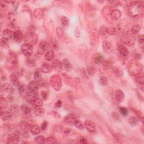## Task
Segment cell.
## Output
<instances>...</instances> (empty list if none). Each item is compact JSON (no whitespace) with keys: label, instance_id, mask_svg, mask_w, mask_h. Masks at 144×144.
<instances>
[{"label":"cell","instance_id":"obj_43","mask_svg":"<svg viewBox=\"0 0 144 144\" xmlns=\"http://www.w3.org/2000/svg\"><path fill=\"white\" fill-rule=\"evenodd\" d=\"M27 89V86L24 84H20L19 86L18 87V90H19V94H23Z\"/></svg>","mask_w":144,"mask_h":144},{"label":"cell","instance_id":"obj_17","mask_svg":"<svg viewBox=\"0 0 144 144\" xmlns=\"http://www.w3.org/2000/svg\"><path fill=\"white\" fill-rule=\"evenodd\" d=\"M12 114L10 113V111L8 110H1V119L4 120H10L12 117Z\"/></svg>","mask_w":144,"mask_h":144},{"label":"cell","instance_id":"obj_18","mask_svg":"<svg viewBox=\"0 0 144 144\" xmlns=\"http://www.w3.org/2000/svg\"><path fill=\"white\" fill-rule=\"evenodd\" d=\"M62 66L64 68L66 71H71L72 68V65L71 64V61H70L68 59L65 58L62 61Z\"/></svg>","mask_w":144,"mask_h":144},{"label":"cell","instance_id":"obj_2","mask_svg":"<svg viewBox=\"0 0 144 144\" xmlns=\"http://www.w3.org/2000/svg\"><path fill=\"white\" fill-rule=\"evenodd\" d=\"M142 70V65L136 60H132L128 64V71L132 76H136L140 74Z\"/></svg>","mask_w":144,"mask_h":144},{"label":"cell","instance_id":"obj_56","mask_svg":"<svg viewBox=\"0 0 144 144\" xmlns=\"http://www.w3.org/2000/svg\"><path fill=\"white\" fill-rule=\"evenodd\" d=\"M104 64V66L105 67V68H109L110 67H111L112 66V63L108 61H105Z\"/></svg>","mask_w":144,"mask_h":144},{"label":"cell","instance_id":"obj_34","mask_svg":"<svg viewBox=\"0 0 144 144\" xmlns=\"http://www.w3.org/2000/svg\"><path fill=\"white\" fill-rule=\"evenodd\" d=\"M113 72L114 74L117 77H122L123 76V71L119 67H114L113 68Z\"/></svg>","mask_w":144,"mask_h":144},{"label":"cell","instance_id":"obj_30","mask_svg":"<svg viewBox=\"0 0 144 144\" xmlns=\"http://www.w3.org/2000/svg\"><path fill=\"white\" fill-rule=\"evenodd\" d=\"M2 35H3V38L7 41H9L11 38V37H13V34L11 32L10 30H9V29H5V30L3 31Z\"/></svg>","mask_w":144,"mask_h":144},{"label":"cell","instance_id":"obj_28","mask_svg":"<svg viewBox=\"0 0 144 144\" xmlns=\"http://www.w3.org/2000/svg\"><path fill=\"white\" fill-rule=\"evenodd\" d=\"M34 113L36 116L42 117L44 114V109L42 106L34 107Z\"/></svg>","mask_w":144,"mask_h":144},{"label":"cell","instance_id":"obj_55","mask_svg":"<svg viewBox=\"0 0 144 144\" xmlns=\"http://www.w3.org/2000/svg\"><path fill=\"white\" fill-rule=\"evenodd\" d=\"M62 106V102L61 100H58L57 101V102L55 103V108H60V107H61Z\"/></svg>","mask_w":144,"mask_h":144},{"label":"cell","instance_id":"obj_36","mask_svg":"<svg viewBox=\"0 0 144 144\" xmlns=\"http://www.w3.org/2000/svg\"><path fill=\"white\" fill-rule=\"evenodd\" d=\"M46 139H45V137H44L43 136H37L36 137H35L34 139V141L36 143H44L46 142Z\"/></svg>","mask_w":144,"mask_h":144},{"label":"cell","instance_id":"obj_54","mask_svg":"<svg viewBox=\"0 0 144 144\" xmlns=\"http://www.w3.org/2000/svg\"><path fill=\"white\" fill-rule=\"evenodd\" d=\"M41 95L42 97L44 99V100H47L48 98V95L47 93L45 91H42L41 92Z\"/></svg>","mask_w":144,"mask_h":144},{"label":"cell","instance_id":"obj_57","mask_svg":"<svg viewBox=\"0 0 144 144\" xmlns=\"http://www.w3.org/2000/svg\"><path fill=\"white\" fill-rule=\"evenodd\" d=\"M53 113H54V114H54V116H56V117H59H59H60V116H59V114H58L57 112H53Z\"/></svg>","mask_w":144,"mask_h":144},{"label":"cell","instance_id":"obj_51","mask_svg":"<svg viewBox=\"0 0 144 144\" xmlns=\"http://www.w3.org/2000/svg\"><path fill=\"white\" fill-rule=\"evenodd\" d=\"M112 117L115 120H118L120 119V116L119 115V114L116 112H114L112 113Z\"/></svg>","mask_w":144,"mask_h":144},{"label":"cell","instance_id":"obj_5","mask_svg":"<svg viewBox=\"0 0 144 144\" xmlns=\"http://www.w3.org/2000/svg\"><path fill=\"white\" fill-rule=\"evenodd\" d=\"M122 41L125 45L127 46H133L135 43V38L134 36H132L131 34H125L122 36L121 38Z\"/></svg>","mask_w":144,"mask_h":144},{"label":"cell","instance_id":"obj_44","mask_svg":"<svg viewBox=\"0 0 144 144\" xmlns=\"http://www.w3.org/2000/svg\"><path fill=\"white\" fill-rule=\"evenodd\" d=\"M119 112L123 116H127L128 114V109L125 107H120L119 109Z\"/></svg>","mask_w":144,"mask_h":144},{"label":"cell","instance_id":"obj_38","mask_svg":"<svg viewBox=\"0 0 144 144\" xmlns=\"http://www.w3.org/2000/svg\"><path fill=\"white\" fill-rule=\"evenodd\" d=\"M34 16L40 19V18H42L43 15V10L41 9H37L36 10H34Z\"/></svg>","mask_w":144,"mask_h":144},{"label":"cell","instance_id":"obj_26","mask_svg":"<svg viewBox=\"0 0 144 144\" xmlns=\"http://www.w3.org/2000/svg\"><path fill=\"white\" fill-rule=\"evenodd\" d=\"M128 122L129 124H130L132 126H136L139 122V120L137 118H136L134 116H130L129 117L128 119Z\"/></svg>","mask_w":144,"mask_h":144},{"label":"cell","instance_id":"obj_9","mask_svg":"<svg viewBox=\"0 0 144 144\" xmlns=\"http://www.w3.org/2000/svg\"><path fill=\"white\" fill-rule=\"evenodd\" d=\"M19 76L16 73H13L10 75V80L11 82L13 83V84L15 86L19 87L20 84H21L20 82V80L19 79Z\"/></svg>","mask_w":144,"mask_h":144},{"label":"cell","instance_id":"obj_50","mask_svg":"<svg viewBox=\"0 0 144 144\" xmlns=\"http://www.w3.org/2000/svg\"><path fill=\"white\" fill-rule=\"evenodd\" d=\"M47 125H48V123L45 120L43 121L42 123L41 124V130L42 131H45L46 130V128L47 127Z\"/></svg>","mask_w":144,"mask_h":144},{"label":"cell","instance_id":"obj_15","mask_svg":"<svg viewBox=\"0 0 144 144\" xmlns=\"http://www.w3.org/2000/svg\"><path fill=\"white\" fill-rule=\"evenodd\" d=\"M1 89L2 91L9 94H11L14 92V88L13 86L11 84L7 83H3V84H2Z\"/></svg>","mask_w":144,"mask_h":144},{"label":"cell","instance_id":"obj_32","mask_svg":"<svg viewBox=\"0 0 144 144\" xmlns=\"http://www.w3.org/2000/svg\"><path fill=\"white\" fill-rule=\"evenodd\" d=\"M20 110L21 112L23 113L25 115H27V114H30L31 112V109L29 106L23 105L20 106Z\"/></svg>","mask_w":144,"mask_h":144},{"label":"cell","instance_id":"obj_25","mask_svg":"<svg viewBox=\"0 0 144 144\" xmlns=\"http://www.w3.org/2000/svg\"><path fill=\"white\" fill-rule=\"evenodd\" d=\"M19 127L21 130L23 131H28L29 130H30L31 125H29L28 123L22 121L19 124Z\"/></svg>","mask_w":144,"mask_h":144},{"label":"cell","instance_id":"obj_47","mask_svg":"<svg viewBox=\"0 0 144 144\" xmlns=\"http://www.w3.org/2000/svg\"><path fill=\"white\" fill-rule=\"evenodd\" d=\"M107 82H108V80H107V79L106 77L102 76L101 77L100 79V83L102 86H105L107 84Z\"/></svg>","mask_w":144,"mask_h":144},{"label":"cell","instance_id":"obj_7","mask_svg":"<svg viewBox=\"0 0 144 144\" xmlns=\"http://www.w3.org/2000/svg\"><path fill=\"white\" fill-rule=\"evenodd\" d=\"M48 43L45 40H42L39 43L37 48V53L39 55H42L45 53L48 47Z\"/></svg>","mask_w":144,"mask_h":144},{"label":"cell","instance_id":"obj_40","mask_svg":"<svg viewBox=\"0 0 144 144\" xmlns=\"http://www.w3.org/2000/svg\"><path fill=\"white\" fill-rule=\"evenodd\" d=\"M103 49L104 51H108L111 49L112 47V44L109 41H104L103 42Z\"/></svg>","mask_w":144,"mask_h":144},{"label":"cell","instance_id":"obj_41","mask_svg":"<svg viewBox=\"0 0 144 144\" xmlns=\"http://www.w3.org/2000/svg\"><path fill=\"white\" fill-rule=\"evenodd\" d=\"M140 30V27L139 25L136 24V25H134V26L132 27V28L131 29V32H132L133 34L136 35V34H138V33H139Z\"/></svg>","mask_w":144,"mask_h":144},{"label":"cell","instance_id":"obj_45","mask_svg":"<svg viewBox=\"0 0 144 144\" xmlns=\"http://www.w3.org/2000/svg\"><path fill=\"white\" fill-rule=\"evenodd\" d=\"M41 78V75L40 72L39 71H36L34 73V78L36 80H39Z\"/></svg>","mask_w":144,"mask_h":144},{"label":"cell","instance_id":"obj_21","mask_svg":"<svg viewBox=\"0 0 144 144\" xmlns=\"http://www.w3.org/2000/svg\"><path fill=\"white\" fill-rule=\"evenodd\" d=\"M30 132L33 135H37L40 134L41 131V128H40L39 125L35 124L31 126Z\"/></svg>","mask_w":144,"mask_h":144},{"label":"cell","instance_id":"obj_31","mask_svg":"<svg viewBox=\"0 0 144 144\" xmlns=\"http://www.w3.org/2000/svg\"><path fill=\"white\" fill-rule=\"evenodd\" d=\"M55 57V54L53 51L49 50L46 52L45 54V59L47 61H51L53 60Z\"/></svg>","mask_w":144,"mask_h":144},{"label":"cell","instance_id":"obj_6","mask_svg":"<svg viewBox=\"0 0 144 144\" xmlns=\"http://www.w3.org/2000/svg\"><path fill=\"white\" fill-rule=\"evenodd\" d=\"M84 127L87 130L90 132L91 134H95L96 132V128L95 124L91 120H86L84 123Z\"/></svg>","mask_w":144,"mask_h":144},{"label":"cell","instance_id":"obj_35","mask_svg":"<svg viewBox=\"0 0 144 144\" xmlns=\"http://www.w3.org/2000/svg\"><path fill=\"white\" fill-rule=\"evenodd\" d=\"M103 59H104V57H103L102 55L100 54H98L97 55H96V56L95 57L94 61L96 64L99 65L100 64L101 62H102Z\"/></svg>","mask_w":144,"mask_h":144},{"label":"cell","instance_id":"obj_53","mask_svg":"<svg viewBox=\"0 0 144 144\" xmlns=\"http://www.w3.org/2000/svg\"><path fill=\"white\" fill-rule=\"evenodd\" d=\"M78 143H83V144H85L87 143V140L86 138L84 137H80L79 139V141Z\"/></svg>","mask_w":144,"mask_h":144},{"label":"cell","instance_id":"obj_16","mask_svg":"<svg viewBox=\"0 0 144 144\" xmlns=\"http://www.w3.org/2000/svg\"><path fill=\"white\" fill-rule=\"evenodd\" d=\"M121 15L122 13L120 12V11L118 9H114L112 10L110 14V18L114 20H117L119 19L121 17Z\"/></svg>","mask_w":144,"mask_h":144},{"label":"cell","instance_id":"obj_49","mask_svg":"<svg viewBox=\"0 0 144 144\" xmlns=\"http://www.w3.org/2000/svg\"><path fill=\"white\" fill-rule=\"evenodd\" d=\"M138 41H139V43L140 44V45H141V46H142L143 47V43H144V38H143V36L142 34L140 35L139 36Z\"/></svg>","mask_w":144,"mask_h":144},{"label":"cell","instance_id":"obj_1","mask_svg":"<svg viewBox=\"0 0 144 144\" xmlns=\"http://www.w3.org/2000/svg\"><path fill=\"white\" fill-rule=\"evenodd\" d=\"M127 11L130 15L133 18H139L143 13V5L141 2L135 1L128 5Z\"/></svg>","mask_w":144,"mask_h":144},{"label":"cell","instance_id":"obj_27","mask_svg":"<svg viewBox=\"0 0 144 144\" xmlns=\"http://www.w3.org/2000/svg\"><path fill=\"white\" fill-rule=\"evenodd\" d=\"M31 104H32V105L34 107L42 106L43 105V100L38 96L33 100Z\"/></svg>","mask_w":144,"mask_h":144},{"label":"cell","instance_id":"obj_10","mask_svg":"<svg viewBox=\"0 0 144 144\" xmlns=\"http://www.w3.org/2000/svg\"><path fill=\"white\" fill-rule=\"evenodd\" d=\"M13 38L14 42L18 43H20L21 42L23 38V36L21 32L20 31H16L13 33Z\"/></svg>","mask_w":144,"mask_h":144},{"label":"cell","instance_id":"obj_22","mask_svg":"<svg viewBox=\"0 0 144 144\" xmlns=\"http://www.w3.org/2000/svg\"><path fill=\"white\" fill-rule=\"evenodd\" d=\"M52 69H53L52 66L50 65L49 64L47 63V62L43 63L41 66V72L45 73H48L50 72L51 71H52Z\"/></svg>","mask_w":144,"mask_h":144},{"label":"cell","instance_id":"obj_11","mask_svg":"<svg viewBox=\"0 0 144 144\" xmlns=\"http://www.w3.org/2000/svg\"><path fill=\"white\" fill-rule=\"evenodd\" d=\"M76 119H77V118L74 115L70 114L65 117L64 122L66 124L73 125H74V123Z\"/></svg>","mask_w":144,"mask_h":144},{"label":"cell","instance_id":"obj_3","mask_svg":"<svg viewBox=\"0 0 144 144\" xmlns=\"http://www.w3.org/2000/svg\"><path fill=\"white\" fill-rule=\"evenodd\" d=\"M50 84L51 86L55 91H58L61 88V79L59 74H54L50 79Z\"/></svg>","mask_w":144,"mask_h":144},{"label":"cell","instance_id":"obj_33","mask_svg":"<svg viewBox=\"0 0 144 144\" xmlns=\"http://www.w3.org/2000/svg\"><path fill=\"white\" fill-rule=\"evenodd\" d=\"M56 33H57V34L58 36V37H59V38H60L62 41H64L65 39V38H66L65 37L66 36L64 34V32L62 31V30L61 28H57V30H56Z\"/></svg>","mask_w":144,"mask_h":144},{"label":"cell","instance_id":"obj_14","mask_svg":"<svg viewBox=\"0 0 144 144\" xmlns=\"http://www.w3.org/2000/svg\"><path fill=\"white\" fill-rule=\"evenodd\" d=\"M39 87V83L37 80H32L28 85V90L32 91H37Z\"/></svg>","mask_w":144,"mask_h":144},{"label":"cell","instance_id":"obj_52","mask_svg":"<svg viewBox=\"0 0 144 144\" xmlns=\"http://www.w3.org/2000/svg\"><path fill=\"white\" fill-rule=\"evenodd\" d=\"M7 42H8V41H7V40L5 39V38H3V37L1 38V45L2 47H5L7 44Z\"/></svg>","mask_w":144,"mask_h":144},{"label":"cell","instance_id":"obj_4","mask_svg":"<svg viewBox=\"0 0 144 144\" xmlns=\"http://www.w3.org/2000/svg\"><path fill=\"white\" fill-rule=\"evenodd\" d=\"M33 45L25 43L21 46V51L23 54L27 57H30L33 54Z\"/></svg>","mask_w":144,"mask_h":144},{"label":"cell","instance_id":"obj_29","mask_svg":"<svg viewBox=\"0 0 144 144\" xmlns=\"http://www.w3.org/2000/svg\"><path fill=\"white\" fill-rule=\"evenodd\" d=\"M18 108H19L18 106L16 104H13L10 106L9 111L11 113L13 116H16L19 113V109Z\"/></svg>","mask_w":144,"mask_h":144},{"label":"cell","instance_id":"obj_19","mask_svg":"<svg viewBox=\"0 0 144 144\" xmlns=\"http://www.w3.org/2000/svg\"><path fill=\"white\" fill-rule=\"evenodd\" d=\"M29 39L30 41L28 43L31 44L32 45H36L38 42V37L37 35L36 34L34 33H30V34L28 36Z\"/></svg>","mask_w":144,"mask_h":144},{"label":"cell","instance_id":"obj_8","mask_svg":"<svg viewBox=\"0 0 144 144\" xmlns=\"http://www.w3.org/2000/svg\"><path fill=\"white\" fill-rule=\"evenodd\" d=\"M20 135L19 132H15L12 135H10L8 137V143H17L19 141Z\"/></svg>","mask_w":144,"mask_h":144},{"label":"cell","instance_id":"obj_23","mask_svg":"<svg viewBox=\"0 0 144 144\" xmlns=\"http://www.w3.org/2000/svg\"><path fill=\"white\" fill-rule=\"evenodd\" d=\"M52 67L55 70H60L62 68V62L57 59H55L52 62Z\"/></svg>","mask_w":144,"mask_h":144},{"label":"cell","instance_id":"obj_42","mask_svg":"<svg viewBox=\"0 0 144 144\" xmlns=\"http://www.w3.org/2000/svg\"><path fill=\"white\" fill-rule=\"evenodd\" d=\"M46 142L47 143H57V141L56 138L53 137V136H50V137L46 139Z\"/></svg>","mask_w":144,"mask_h":144},{"label":"cell","instance_id":"obj_20","mask_svg":"<svg viewBox=\"0 0 144 144\" xmlns=\"http://www.w3.org/2000/svg\"><path fill=\"white\" fill-rule=\"evenodd\" d=\"M115 97L118 102H122L124 98V92L121 90H117L115 92Z\"/></svg>","mask_w":144,"mask_h":144},{"label":"cell","instance_id":"obj_46","mask_svg":"<svg viewBox=\"0 0 144 144\" xmlns=\"http://www.w3.org/2000/svg\"><path fill=\"white\" fill-rule=\"evenodd\" d=\"M61 23L62 24L64 25V26H66L68 25L69 23V20L68 19V18L66 16H63L61 18Z\"/></svg>","mask_w":144,"mask_h":144},{"label":"cell","instance_id":"obj_13","mask_svg":"<svg viewBox=\"0 0 144 144\" xmlns=\"http://www.w3.org/2000/svg\"><path fill=\"white\" fill-rule=\"evenodd\" d=\"M37 97H38L37 91H32L29 90H28L26 96H25V98L27 99V101L30 103H31L33 100Z\"/></svg>","mask_w":144,"mask_h":144},{"label":"cell","instance_id":"obj_37","mask_svg":"<svg viewBox=\"0 0 144 144\" xmlns=\"http://www.w3.org/2000/svg\"><path fill=\"white\" fill-rule=\"evenodd\" d=\"M25 62H26L27 65H28V66H30V67L34 66L36 64V61L34 60V59H33L32 58H30V57H28L26 59V60H25Z\"/></svg>","mask_w":144,"mask_h":144},{"label":"cell","instance_id":"obj_48","mask_svg":"<svg viewBox=\"0 0 144 144\" xmlns=\"http://www.w3.org/2000/svg\"><path fill=\"white\" fill-rule=\"evenodd\" d=\"M87 72L90 76H93L96 72V70L95 68L91 67L87 69Z\"/></svg>","mask_w":144,"mask_h":144},{"label":"cell","instance_id":"obj_24","mask_svg":"<svg viewBox=\"0 0 144 144\" xmlns=\"http://www.w3.org/2000/svg\"><path fill=\"white\" fill-rule=\"evenodd\" d=\"M144 79H143V77L141 76V77H139L136 78V83H137V87L140 90H141V91L143 90V87H144Z\"/></svg>","mask_w":144,"mask_h":144},{"label":"cell","instance_id":"obj_12","mask_svg":"<svg viewBox=\"0 0 144 144\" xmlns=\"http://www.w3.org/2000/svg\"><path fill=\"white\" fill-rule=\"evenodd\" d=\"M118 50L122 56L127 57L128 55V50L127 48L121 43H119L118 45Z\"/></svg>","mask_w":144,"mask_h":144},{"label":"cell","instance_id":"obj_39","mask_svg":"<svg viewBox=\"0 0 144 144\" xmlns=\"http://www.w3.org/2000/svg\"><path fill=\"white\" fill-rule=\"evenodd\" d=\"M74 125H76V127L77 128H78L79 129V130H83V129L84 128V124L82 122H81L79 120H78V119H76V120L75 121Z\"/></svg>","mask_w":144,"mask_h":144}]
</instances>
